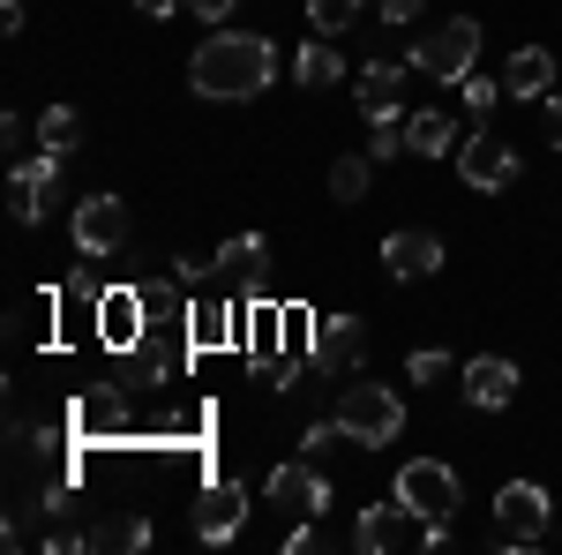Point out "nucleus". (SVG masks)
<instances>
[{"mask_svg": "<svg viewBox=\"0 0 562 555\" xmlns=\"http://www.w3.org/2000/svg\"><path fill=\"white\" fill-rule=\"evenodd\" d=\"M188 84H195V98H225V106L262 98L278 84V45L262 31H211L188 60Z\"/></svg>", "mask_w": 562, "mask_h": 555, "instance_id": "f257e3e1", "label": "nucleus"}, {"mask_svg": "<svg viewBox=\"0 0 562 555\" xmlns=\"http://www.w3.org/2000/svg\"><path fill=\"white\" fill-rule=\"evenodd\" d=\"M338 421H346V435L360 451H375V443H397V435H405V398L390 384H346Z\"/></svg>", "mask_w": 562, "mask_h": 555, "instance_id": "f03ea898", "label": "nucleus"}, {"mask_svg": "<svg viewBox=\"0 0 562 555\" xmlns=\"http://www.w3.org/2000/svg\"><path fill=\"white\" fill-rule=\"evenodd\" d=\"M473 60H480V23L473 15H450V23H435L428 38L413 45V68L435 76V84H465Z\"/></svg>", "mask_w": 562, "mask_h": 555, "instance_id": "7ed1b4c3", "label": "nucleus"}, {"mask_svg": "<svg viewBox=\"0 0 562 555\" xmlns=\"http://www.w3.org/2000/svg\"><path fill=\"white\" fill-rule=\"evenodd\" d=\"M548 518H555L548 488H540V480H510V488L495 496V541H503V548H540V541H548Z\"/></svg>", "mask_w": 562, "mask_h": 555, "instance_id": "20e7f679", "label": "nucleus"}, {"mask_svg": "<svg viewBox=\"0 0 562 555\" xmlns=\"http://www.w3.org/2000/svg\"><path fill=\"white\" fill-rule=\"evenodd\" d=\"M390 496H397L405 511L428 525V518H450V511H458V473L442 466V458H405V466H397V480H390Z\"/></svg>", "mask_w": 562, "mask_h": 555, "instance_id": "39448f33", "label": "nucleus"}, {"mask_svg": "<svg viewBox=\"0 0 562 555\" xmlns=\"http://www.w3.org/2000/svg\"><path fill=\"white\" fill-rule=\"evenodd\" d=\"M458 180L480 188V196H503V188L518 180V151H510L495 129H473L465 143H458Z\"/></svg>", "mask_w": 562, "mask_h": 555, "instance_id": "423d86ee", "label": "nucleus"}, {"mask_svg": "<svg viewBox=\"0 0 562 555\" xmlns=\"http://www.w3.org/2000/svg\"><path fill=\"white\" fill-rule=\"evenodd\" d=\"M121 241H128V203L105 196V188L83 196V203H76V248L98 263V256H121Z\"/></svg>", "mask_w": 562, "mask_h": 555, "instance_id": "0eeeda50", "label": "nucleus"}, {"mask_svg": "<svg viewBox=\"0 0 562 555\" xmlns=\"http://www.w3.org/2000/svg\"><path fill=\"white\" fill-rule=\"evenodd\" d=\"M270 503H285L293 518H323L330 511V480L315 473V458H278L270 466Z\"/></svg>", "mask_w": 562, "mask_h": 555, "instance_id": "6e6552de", "label": "nucleus"}, {"mask_svg": "<svg viewBox=\"0 0 562 555\" xmlns=\"http://www.w3.org/2000/svg\"><path fill=\"white\" fill-rule=\"evenodd\" d=\"M8 196H15V225H38V218L60 203V158H53V151H38V158H15Z\"/></svg>", "mask_w": 562, "mask_h": 555, "instance_id": "1a4fd4ad", "label": "nucleus"}, {"mask_svg": "<svg viewBox=\"0 0 562 555\" xmlns=\"http://www.w3.org/2000/svg\"><path fill=\"white\" fill-rule=\"evenodd\" d=\"M405 541H420V518L405 511L397 496L390 503H368V511L352 518V548L360 555H390V548H405Z\"/></svg>", "mask_w": 562, "mask_h": 555, "instance_id": "9d476101", "label": "nucleus"}, {"mask_svg": "<svg viewBox=\"0 0 562 555\" xmlns=\"http://www.w3.org/2000/svg\"><path fill=\"white\" fill-rule=\"evenodd\" d=\"M195 541H233L240 525H248V488L240 480H211L203 496H195Z\"/></svg>", "mask_w": 562, "mask_h": 555, "instance_id": "9b49d317", "label": "nucleus"}, {"mask_svg": "<svg viewBox=\"0 0 562 555\" xmlns=\"http://www.w3.org/2000/svg\"><path fill=\"white\" fill-rule=\"evenodd\" d=\"M360 345H368L360 315H307V353H315L323 368H352Z\"/></svg>", "mask_w": 562, "mask_h": 555, "instance_id": "f8f14e48", "label": "nucleus"}, {"mask_svg": "<svg viewBox=\"0 0 562 555\" xmlns=\"http://www.w3.org/2000/svg\"><path fill=\"white\" fill-rule=\"evenodd\" d=\"M518 398V368L503 360V353H480V360H465V406H480V413H503Z\"/></svg>", "mask_w": 562, "mask_h": 555, "instance_id": "ddd939ff", "label": "nucleus"}, {"mask_svg": "<svg viewBox=\"0 0 562 555\" xmlns=\"http://www.w3.org/2000/svg\"><path fill=\"white\" fill-rule=\"evenodd\" d=\"M360 113L368 121H405V68L397 60H368L360 68Z\"/></svg>", "mask_w": 562, "mask_h": 555, "instance_id": "4468645a", "label": "nucleus"}, {"mask_svg": "<svg viewBox=\"0 0 562 555\" xmlns=\"http://www.w3.org/2000/svg\"><path fill=\"white\" fill-rule=\"evenodd\" d=\"M562 76V53H540V45H518V53H510V60H503V90H510V98H548V84H555Z\"/></svg>", "mask_w": 562, "mask_h": 555, "instance_id": "2eb2a0df", "label": "nucleus"}, {"mask_svg": "<svg viewBox=\"0 0 562 555\" xmlns=\"http://www.w3.org/2000/svg\"><path fill=\"white\" fill-rule=\"evenodd\" d=\"M383 263H390V278H435V270H442V241L420 233V225H413V233H390Z\"/></svg>", "mask_w": 562, "mask_h": 555, "instance_id": "dca6fc26", "label": "nucleus"}, {"mask_svg": "<svg viewBox=\"0 0 562 555\" xmlns=\"http://www.w3.org/2000/svg\"><path fill=\"white\" fill-rule=\"evenodd\" d=\"M143 315H150V300H143V293H105V300H98V338L128 353V345H143Z\"/></svg>", "mask_w": 562, "mask_h": 555, "instance_id": "f3484780", "label": "nucleus"}, {"mask_svg": "<svg viewBox=\"0 0 562 555\" xmlns=\"http://www.w3.org/2000/svg\"><path fill=\"white\" fill-rule=\"evenodd\" d=\"M83 548H113V555L150 548V518H143V511H113V518H98V525L83 533Z\"/></svg>", "mask_w": 562, "mask_h": 555, "instance_id": "a211bd4d", "label": "nucleus"}, {"mask_svg": "<svg viewBox=\"0 0 562 555\" xmlns=\"http://www.w3.org/2000/svg\"><path fill=\"white\" fill-rule=\"evenodd\" d=\"M293 76H301L307 90H323V84H346V53H338V38H307L301 53H293Z\"/></svg>", "mask_w": 562, "mask_h": 555, "instance_id": "6ab92c4d", "label": "nucleus"}, {"mask_svg": "<svg viewBox=\"0 0 562 555\" xmlns=\"http://www.w3.org/2000/svg\"><path fill=\"white\" fill-rule=\"evenodd\" d=\"M405 151H413V158H450V151H458V121H450V113H413V121H405Z\"/></svg>", "mask_w": 562, "mask_h": 555, "instance_id": "aec40b11", "label": "nucleus"}, {"mask_svg": "<svg viewBox=\"0 0 562 555\" xmlns=\"http://www.w3.org/2000/svg\"><path fill=\"white\" fill-rule=\"evenodd\" d=\"M262 263H270V241H262V233H233V241L217 248V270L240 278V286H262Z\"/></svg>", "mask_w": 562, "mask_h": 555, "instance_id": "412c9836", "label": "nucleus"}, {"mask_svg": "<svg viewBox=\"0 0 562 555\" xmlns=\"http://www.w3.org/2000/svg\"><path fill=\"white\" fill-rule=\"evenodd\" d=\"M38 143L53 151V158H68V151L83 143V113H76V106H45L38 113Z\"/></svg>", "mask_w": 562, "mask_h": 555, "instance_id": "4be33fe9", "label": "nucleus"}, {"mask_svg": "<svg viewBox=\"0 0 562 555\" xmlns=\"http://www.w3.org/2000/svg\"><path fill=\"white\" fill-rule=\"evenodd\" d=\"M360 15H368V0H307V31L315 38H346Z\"/></svg>", "mask_w": 562, "mask_h": 555, "instance_id": "5701e85b", "label": "nucleus"}, {"mask_svg": "<svg viewBox=\"0 0 562 555\" xmlns=\"http://www.w3.org/2000/svg\"><path fill=\"white\" fill-rule=\"evenodd\" d=\"M368 188H375V158H368V151H360V158H338V166H330V196H338V203H360Z\"/></svg>", "mask_w": 562, "mask_h": 555, "instance_id": "b1692460", "label": "nucleus"}, {"mask_svg": "<svg viewBox=\"0 0 562 555\" xmlns=\"http://www.w3.org/2000/svg\"><path fill=\"white\" fill-rule=\"evenodd\" d=\"M188 323H195V331H188L195 345H225V338H233V308H217V300H203Z\"/></svg>", "mask_w": 562, "mask_h": 555, "instance_id": "393cba45", "label": "nucleus"}, {"mask_svg": "<svg viewBox=\"0 0 562 555\" xmlns=\"http://www.w3.org/2000/svg\"><path fill=\"white\" fill-rule=\"evenodd\" d=\"M338 443H352V435H346V421H338V413H330V421H315V428H307V435H301V451H307V458H330Z\"/></svg>", "mask_w": 562, "mask_h": 555, "instance_id": "a878e982", "label": "nucleus"}, {"mask_svg": "<svg viewBox=\"0 0 562 555\" xmlns=\"http://www.w3.org/2000/svg\"><path fill=\"white\" fill-rule=\"evenodd\" d=\"M465 106H473V113H495V98H510V90H503V76H465Z\"/></svg>", "mask_w": 562, "mask_h": 555, "instance_id": "bb28decb", "label": "nucleus"}, {"mask_svg": "<svg viewBox=\"0 0 562 555\" xmlns=\"http://www.w3.org/2000/svg\"><path fill=\"white\" fill-rule=\"evenodd\" d=\"M405 151V121H375V135H368V158L383 166V158H397Z\"/></svg>", "mask_w": 562, "mask_h": 555, "instance_id": "cd10ccee", "label": "nucleus"}, {"mask_svg": "<svg viewBox=\"0 0 562 555\" xmlns=\"http://www.w3.org/2000/svg\"><path fill=\"white\" fill-rule=\"evenodd\" d=\"M442 376H450V353H442V345L413 353V384H442Z\"/></svg>", "mask_w": 562, "mask_h": 555, "instance_id": "c85d7f7f", "label": "nucleus"}, {"mask_svg": "<svg viewBox=\"0 0 562 555\" xmlns=\"http://www.w3.org/2000/svg\"><path fill=\"white\" fill-rule=\"evenodd\" d=\"M420 8H428V0H375V15H383V23H413Z\"/></svg>", "mask_w": 562, "mask_h": 555, "instance_id": "c756f323", "label": "nucleus"}, {"mask_svg": "<svg viewBox=\"0 0 562 555\" xmlns=\"http://www.w3.org/2000/svg\"><path fill=\"white\" fill-rule=\"evenodd\" d=\"M323 548V533H315V525H293V533H285V555H315Z\"/></svg>", "mask_w": 562, "mask_h": 555, "instance_id": "7c9ffc66", "label": "nucleus"}, {"mask_svg": "<svg viewBox=\"0 0 562 555\" xmlns=\"http://www.w3.org/2000/svg\"><path fill=\"white\" fill-rule=\"evenodd\" d=\"M188 8H195L203 23H225V15H233V0H188Z\"/></svg>", "mask_w": 562, "mask_h": 555, "instance_id": "2f4dec72", "label": "nucleus"}, {"mask_svg": "<svg viewBox=\"0 0 562 555\" xmlns=\"http://www.w3.org/2000/svg\"><path fill=\"white\" fill-rule=\"evenodd\" d=\"M135 8H143V15H150V23H166V15H173V8H188V0H135Z\"/></svg>", "mask_w": 562, "mask_h": 555, "instance_id": "473e14b6", "label": "nucleus"}, {"mask_svg": "<svg viewBox=\"0 0 562 555\" xmlns=\"http://www.w3.org/2000/svg\"><path fill=\"white\" fill-rule=\"evenodd\" d=\"M548 143L562 151V98H548Z\"/></svg>", "mask_w": 562, "mask_h": 555, "instance_id": "72a5a7b5", "label": "nucleus"}]
</instances>
